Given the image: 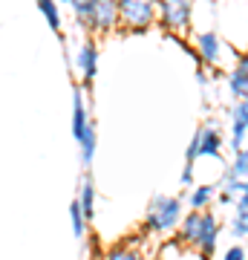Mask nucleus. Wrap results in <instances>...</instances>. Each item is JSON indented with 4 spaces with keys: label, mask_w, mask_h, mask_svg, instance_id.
Listing matches in <instances>:
<instances>
[{
    "label": "nucleus",
    "mask_w": 248,
    "mask_h": 260,
    "mask_svg": "<svg viewBox=\"0 0 248 260\" xmlns=\"http://www.w3.org/2000/svg\"><path fill=\"white\" fill-rule=\"evenodd\" d=\"M182 197H167V194H156L150 197V205H147V217H145V232L150 234H170L179 229L182 223Z\"/></svg>",
    "instance_id": "f257e3e1"
},
{
    "label": "nucleus",
    "mask_w": 248,
    "mask_h": 260,
    "mask_svg": "<svg viewBox=\"0 0 248 260\" xmlns=\"http://www.w3.org/2000/svg\"><path fill=\"white\" fill-rule=\"evenodd\" d=\"M159 3L162 0H119L121 29L124 32H147L159 23Z\"/></svg>",
    "instance_id": "f03ea898"
},
{
    "label": "nucleus",
    "mask_w": 248,
    "mask_h": 260,
    "mask_svg": "<svg viewBox=\"0 0 248 260\" xmlns=\"http://www.w3.org/2000/svg\"><path fill=\"white\" fill-rule=\"evenodd\" d=\"M193 49H196V64L211 67L217 73L225 67V55L234 52V49L228 47V41H225L220 32H214V29L196 32V35H193ZM234 58H239V55H234Z\"/></svg>",
    "instance_id": "7ed1b4c3"
},
{
    "label": "nucleus",
    "mask_w": 248,
    "mask_h": 260,
    "mask_svg": "<svg viewBox=\"0 0 248 260\" xmlns=\"http://www.w3.org/2000/svg\"><path fill=\"white\" fill-rule=\"evenodd\" d=\"M185 159L199 162V159H222V133L214 124H199L193 130L191 145L185 150Z\"/></svg>",
    "instance_id": "20e7f679"
},
{
    "label": "nucleus",
    "mask_w": 248,
    "mask_h": 260,
    "mask_svg": "<svg viewBox=\"0 0 248 260\" xmlns=\"http://www.w3.org/2000/svg\"><path fill=\"white\" fill-rule=\"evenodd\" d=\"M81 26L92 35H107L121 29V12H119V0H95L90 15L81 20Z\"/></svg>",
    "instance_id": "39448f33"
},
{
    "label": "nucleus",
    "mask_w": 248,
    "mask_h": 260,
    "mask_svg": "<svg viewBox=\"0 0 248 260\" xmlns=\"http://www.w3.org/2000/svg\"><path fill=\"white\" fill-rule=\"evenodd\" d=\"M193 20V0H162L159 3V26L165 32H188Z\"/></svg>",
    "instance_id": "423d86ee"
},
{
    "label": "nucleus",
    "mask_w": 248,
    "mask_h": 260,
    "mask_svg": "<svg viewBox=\"0 0 248 260\" xmlns=\"http://www.w3.org/2000/svg\"><path fill=\"white\" fill-rule=\"evenodd\" d=\"M202 229H205V211L191 208V211L182 217L179 229H176V240L196 251V243H199V237H202Z\"/></svg>",
    "instance_id": "0eeeda50"
},
{
    "label": "nucleus",
    "mask_w": 248,
    "mask_h": 260,
    "mask_svg": "<svg viewBox=\"0 0 248 260\" xmlns=\"http://www.w3.org/2000/svg\"><path fill=\"white\" fill-rule=\"evenodd\" d=\"M75 67H78L81 81L92 84V78H95V73H98V44H95L92 38L81 41V47H78V52H75Z\"/></svg>",
    "instance_id": "6e6552de"
},
{
    "label": "nucleus",
    "mask_w": 248,
    "mask_h": 260,
    "mask_svg": "<svg viewBox=\"0 0 248 260\" xmlns=\"http://www.w3.org/2000/svg\"><path fill=\"white\" fill-rule=\"evenodd\" d=\"M90 110H87V93L75 84L73 87V139L78 142L90 130Z\"/></svg>",
    "instance_id": "1a4fd4ad"
},
{
    "label": "nucleus",
    "mask_w": 248,
    "mask_h": 260,
    "mask_svg": "<svg viewBox=\"0 0 248 260\" xmlns=\"http://www.w3.org/2000/svg\"><path fill=\"white\" fill-rule=\"evenodd\" d=\"M217 194H220V185L217 182H202V185H193L191 194L185 197V200L196 211H208V208L217 205Z\"/></svg>",
    "instance_id": "9d476101"
},
{
    "label": "nucleus",
    "mask_w": 248,
    "mask_h": 260,
    "mask_svg": "<svg viewBox=\"0 0 248 260\" xmlns=\"http://www.w3.org/2000/svg\"><path fill=\"white\" fill-rule=\"evenodd\" d=\"M228 179H248V148L237 150V153L231 156V162L225 165V171H222V177H220L217 185L228 182Z\"/></svg>",
    "instance_id": "9b49d317"
},
{
    "label": "nucleus",
    "mask_w": 248,
    "mask_h": 260,
    "mask_svg": "<svg viewBox=\"0 0 248 260\" xmlns=\"http://www.w3.org/2000/svg\"><path fill=\"white\" fill-rule=\"evenodd\" d=\"M153 260H202V257H199V251L182 246L179 240H167L165 246L159 249V254Z\"/></svg>",
    "instance_id": "f8f14e48"
},
{
    "label": "nucleus",
    "mask_w": 248,
    "mask_h": 260,
    "mask_svg": "<svg viewBox=\"0 0 248 260\" xmlns=\"http://www.w3.org/2000/svg\"><path fill=\"white\" fill-rule=\"evenodd\" d=\"M78 200H81V208L84 214H87V220H95V203H98V194H95V182H92V177L87 174V177L81 179V191H78Z\"/></svg>",
    "instance_id": "ddd939ff"
},
{
    "label": "nucleus",
    "mask_w": 248,
    "mask_h": 260,
    "mask_svg": "<svg viewBox=\"0 0 248 260\" xmlns=\"http://www.w3.org/2000/svg\"><path fill=\"white\" fill-rule=\"evenodd\" d=\"M95 150H98V130H95V124H90V130H87L81 139H78V153H81V165L84 168L92 165Z\"/></svg>",
    "instance_id": "4468645a"
},
{
    "label": "nucleus",
    "mask_w": 248,
    "mask_h": 260,
    "mask_svg": "<svg viewBox=\"0 0 248 260\" xmlns=\"http://www.w3.org/2000/svg\"><path fill=\"white\" fill-rule=\"evenodd\" d=\"M69 225H73V234L75 240H84L87 237V229H90V220H87V214L81 208V200L75 197L73 203H69Z\"/></svg>",
    "instance_id": "2eb2a0df"
},
{
    "label": "nucleus",
    "mask_w": 248,
    "mask_h": 260,
    "mask_svg": "<svg viewBox=\"0 0 248 260\" xmlns=\"http://www.w3.org/2000/svg\"><path fill=\"white\" fill-rule=\"evenodd\" d=\"M225 87H228L231 99H237V102L248 99V75H242L239 70H228V75H225Z\"/></svg>",
    "instance_id": "dca6fc26"
},
{
    "label": "nucleus",
    "mask_w": 248,
    "mask_h": 260,
    "mask_svg": "<svg viewBox=\"0 0 248 260\" xmlns=\"http://www.w3.org/2000/svg\"><path fill=\"white\" fill-rule=\"evenodd\" d=\"M228 234L234 240H248V208H237L228 220Z\"/></svg>",
    "instance_id": "f3484780"
},
{
    "label": "nucleus",
    "mask_w": 248,
    "mask_h": 260,
    "mask_svg": "<svg viewBox=\"0 0 248 260\" xmlns=\"http://www.w3.org/2000/svg\"><path fill=\"white\" fill-rule=\"evenodd\" d=\"M38 9H41V15L46 18L49 29L61 32V9H58V0H38Z\"/></svg>",
    "instance_id": "a211bd4d"
},
{
    "label": "nucleus",
    "mask_w": 248,
    "mask_h": 260,
    "mask_svg": "<svg viewBox=\"0 0 248 260\" xmlns=\"http://www.w3.org/2000/svg\"><path fill=\"white\" fill-rule=\"evenodd\" d=\"M104 260H141V251H138L133 243H119V246L107 249Z\"/></svg>",
    "instance_id": "6ab92c4d"
},
{
    "label": "nucleus",
    "mask_w": 248,
    "mask_h": 260,
    "mask_svg": "<svg viewBox=\"0 0 248 260\" xmlns=\"http://www.w3.org/2000/svg\"><path fill=\"white\" fill-rule=\"evenodd\" d=\"M222 260H248V249L237 240L234 246H228V249L222 251Z\"/></svg>",
    "instance_id": "aec40b11"
},
{
    "label": "nucleus",
    "mask_w": 248,
    "mask_h": 260,
    "mask_svg": "<svg viewBox=\"0 0 248 260\" xmlns=\"http://www.w3.org/2000/svg\"><path fill=\"white\" fill-rule=\"evenodd\" d=\"M193 179H196L193 162L191 159H185V168H182V174H179V182H182V188H193Z\"/></svg>",
    "instance_id": "412c9836"
},
{
    "label": "nucleus",
    "mask_w": 248,
    "mask_h": 260,
    "mask_svg": "<svg viewBox=\"0 0 248 260\" xmlns=\"http://www.w3.org/2000/svg\"><path fill=\"white\" fill-rule=\"evenodd\" d=\"M228 119H242L248 124V99H242V102H237L234 107L228 110Z\"/></svg>",
    "instance_id": "4be33fe9"
},
{
    "label": "nucleus",
    "mask_w": 248,
    "mask_h": 260,
    "mask_svg": "<svg viewBox=\"0 0 248 260\" xmlns=\"http://www.w3.org/2000/svg\"><path fill=\"white\" fill-rule=\"evenodd\" d=\"M234 70H239L242 75H248V49L242 52V55L237 58V64H234Z\"/></svg>",
    "instance_id": "5701e85b"
},
{
    "label": "nucleus",
    "mask_w": 248,
    "mask_h": 260,
    "mask_svg": "<svg viewBox=\"0 0 248 260\" xmlns=\"http://www.w3.org/2000/svg\"><path fill=\"white\" fill-rule=\"evenodd\" d=\"M87 260H104V254H101V249H98V243H95V246H92V254Z\"/></svg>",
    "instance_id": "b1692460"
},
{
    "label": "nucleus",
    "mask_w": 248,
    "mask_h": 260,
    "mask_svg": "<svg viewBox=\"0 0 248 260\" xmlns=\"http://www.w3.org/2000/svg\"><path fill=\"white\" fill-rule=\"evenodd\" d=\"M234 208H248V194H245V197H242V200H239V203H237V205H234Z\"/></svg>",
    "instance_id": "393cba45"
},
{
    "label": "nucleus",
    "mask_w": 248,
    "mask_h": 260,
    "mask_svg": "<svg viewBox=\"0 0 248 260\" xmlns=\"http://www.w3.org/2000/svg\"><path fill=\"white\" fill-rule=\"evenodd\" d=\"M58 3H66V6H73V0H58Z\"/></svg>",
    "instance_id": "a878e982"
},
{
    "label": "nucleus",
    "mask_w": 248,
    "mask_h": 260,
    "mask_svg": "<svg viewBox=\"0 0 248 260\" xmlns=\"http://www.w3.org/2000/svg\"><path fill=\"white\" fill-rule=\"evenodd\" d=\"M193 3H196V0H193Z\"/></svg>",
    "instance_id": "bb28decb"
}]
</instances>
